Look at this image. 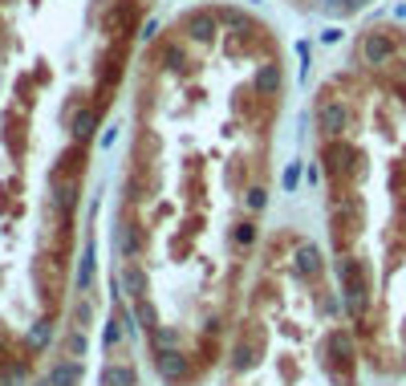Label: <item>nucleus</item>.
Returning <instances> with one entry per match:
<instances>
[{
	"label": "nucleus",
	"instance_id": "obj_1",
	"mask_svg": "<svg viewBox=\"0 0 406 386\" xmlns=\"http://www.w3.org/2000/svg\"><path fill=\"white\" fill-rule=\"evenodd\" d=\"M82 378H86L82 358H65V362L49 366V386H82Z\"/></svg>",
	"mask_w": 406,
	"mask_h": 386
},
{
	"label": "nucleus",
	"instance_id": "obj_4",
	"mask_svg": "<svg viewBox=\"0 0 406 386\" xmlns=\"http://www.w3.org/2000/svg\"><path fill=\"white\" fill-rule=\"evenodd\" d=\"M86 354V334H69V358H82Z\"/></svg>",
	"mask_w": 406,
	"mask_h": 386
},
{
	"label": "nucleus",
	"instance_id": "obj_3",
	"mask_svg": "<svg viewBox=\"0 0 406 386\" xmlns=\"http://www.w3.org/2000/svg\"><path fill=\"white\" fill-rule=\"evenodd\" d=\"M135 370L131 366H106V374H102V383L106 386H135Z\"/></svg>",
	"mask_w": 406,
	"mask_h": 386
},
{
	"label": "nucleus",
	"instance_id": "obj_2",
	"mask_svg": "<svg viewBox=\"0 0 406 386\" xmlns=\"http://www.w3.org/2000/svg\"><path fill=\"white\" fill-rule=\"evenodd\" d=\"M159 370H163L167 383H183V378H187V362H183L179 354H167V350L159 354Z\"/></svg>",
	"mask_w": 406,
	"mask_h": 386
},
{
	"label": "nucleus",
	"instance_id": "obj_5",
	"mask_svg": "<svg viewBox=\"0 0 406 386\" xmlns=\"http://www.w3.org/2000/svg\"><path fill=\"white\" fill-rule=\"evenodd\" d=\"M49 334H53V330H49V321H41V325H37V330L29 334V342H33V345H45V342H49Z\"/></svg>",
	"mask_w": 406,
	"mask_h": 386
}]
</instances>
